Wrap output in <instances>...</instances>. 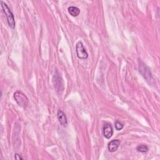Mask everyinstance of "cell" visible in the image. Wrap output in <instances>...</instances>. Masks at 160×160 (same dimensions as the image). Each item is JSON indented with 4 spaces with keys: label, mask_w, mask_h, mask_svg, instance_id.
Segmentation results:
<instances>
[{
    "label": "cell",
    "mask_w": 160,
    "mask_h": 160,
    "mask_svg": "<svg viewBox=\"0 0 160 160\" xmlns=\"http://www.w3.org/2000/svg\"><path fill=\"white\" fill-rule=\"evenodd\" d=\"M115 128L117 131H119V130H121L122 128H123V124L120 122L118 120H117L116 122H115Z\"/></svg>",
    "instance_id": "11"
},
{
    "label": "cell",
    "mask_w": 160,
    "mask_h": 160,
    "mask_svg": "<svg viewBox=\"0 0 160 160\" xmlns=\"http://www.w3.org/2000/svg\"><path fill=\"white\" fill-rule=\"evenodd\" d=\"M52 82L54 89L57 92H62L63 91V81L61 77L59 76V74L58 72V71H56L55 74L53 76Z\"/></svg>",
    "instance_id": "4"
},
{
    "label": "cell",
    "mask_w": 160,
    "mask_h": 160,
    "mask_svg": "<svg viewBox=\"0 0 160 160\" xmlns=\"http://www.w3.org/2000/svg\"><path fill=\"white\" fill-rule=\"evenodd\" d=\"M138 69L139 73L144 78L146 81L149 85H154L155 83L154 79L152 76L150 68L142 61L139 60V66Z\"/></svg>",
    "instance_id": "1"
},
{
    "label": "cell",
    "mask_w": 160,
    "mask_h": 160,
    "mask_svg": "<svg viewBox=\"0 0 160 160\" xmlns=\"http://www.w3.org/2000/svg\"><path fill=\"white\" fill-rule=\"evenodd\" d=\"M76 52L77 57L79 59H87L88 57V54L81 41L78 42L76 44Z\"/></svg>",
    "instance_id": "5"
},
{
    "label": "cell",
    "mask_w": 160,
    "mask_h": 160,
    "mask_svg": "<svg viewBox=\"0 0 160 160\" xmlns=\"http://www.w3.org/2000/svg\"><path fill=\"white\" fill-rule=\"evenodd\" d=\"M14 158L16 159H17V160H20V159H23L19 154H17V153L14 154Z\"/></svg>",
    "instance_id": "12"
},
{
    "label": "cell",
    "mask_w": 160,
    "mask_h": 160,
    "mask_svg": "<svg viewBox=\"0 0 160 160\" xmlns=\"http://www.w3.org/2000/svg\"><path fill=\"white\" fill-rule=\"evenodd\" d=\"M102 133L106 139H110L113 134V129L111 124L109 122H106L102 128Z\"/></svg>",
    "instance_id": "6"
},
{
    "label": "cell",
    "mask_w": 160,
    "mask_h": 160,
    "mask_svg": "<svg viewBox=\"0 0 160 160\" xmlns=\"http://www.w3.org/2000/svg\"><path fill=\"white\" fill-rule=\"evenodd\" d=\"M13 97L15 101L19 106L24 109L26 108L28 104V99L22 92L17 91L14 92Z\"/></svg>",
    "instance_id": "3"
},
{
    "label": "cell",
    "mask_w": 160,
    "mask_h": 160,
    "mask_svg": "<svg viewBox=\"0 0 160 160\" xmlns=\"http://www.w3.org/2000/svg\"><path fill=\"white\" fill-rule=\"evenodd\" d=\"M68 12L73 17H77L80 13V9L75 6H69L68 8Z\"/></svg>",
    "instance_id": "9"
},
{
    "label": "cell",
    "mask_w": 160,
    "mask_h": 160,
    "mask_svg": "<svg viewBox=\"0 0 160 160\" xmlns=\"http://www.w3.org/2000/svg\"><path fill=\"white\" fill-rule=\"evenodd\" d=\"M120 143H121V141L119 139H113L111 141H110V142H109L108 146L109 151L113 152L117 151V149H118L120 145Z\"/></svg>",
    "instance_id": "8"
},
{
    "label": "cell",
    "mask_w": 160,
    "mask_h": 160,
    "mask_svg": "<svg viewBox=\"0 0 160 160\" xmlns=\"http://www.w3.org/2000/svg\"><path fill=\"white\" fill-rule=\"evenodd\" d=\"M57 117L58 119L59 122V123L64 127H66L68 125V121H67V118L64 114V112L61 111V109H59L57 113Z\"/></svg>",
    "instance_id": "7"
},
{
    "label": "cell",
    "mask_w": 160,
    "mask_h": 160,
    "mask_svg": "<svg viewBox=\"0 0 160 160\" xmlns=\"http://www.w3.org/2000/svg\"><path fill=\"white\" fill-rule=\"evenodd\" d=\"M136 150L138 152H146L148 151L149 150V148L148 147V146H146V144H141L139 145L137 148H136Z\"/></svg>",
    "instance_id": "10"
},
{
    "label": "cell",
    "mask_w": 160,
    "mask_h": 160,
    "mask_svg": "<svg viewBox=\"0 0 160 160\" xmlns=\"http://www.w3.org/2000/svg\"><path fill=\"white\" fill-rule=\"evenodd\" d=\"M1 3L2 11L4 12V14H6V16L7 18V21H8L9 26L11 28L14 29L16 26V22H15V20H14V15H13L12 12H11V9H9V8L8 7V6L6 3H5L4 2H3L2 1H1Z\"/></svg>",
    "instance_id": "2"
}]
</instances>
